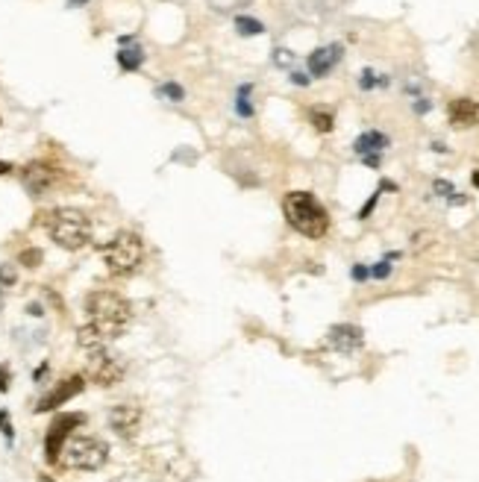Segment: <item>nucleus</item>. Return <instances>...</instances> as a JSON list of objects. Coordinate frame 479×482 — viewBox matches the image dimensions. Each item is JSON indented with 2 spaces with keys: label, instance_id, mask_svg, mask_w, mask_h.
<instances>
[{
  "label": "nucleus",
  "instance_id": "1",
  "mask_svg": "<svg viewBox=\"0 0 479 482\" xmlns=\"http://www.w3.org/2000/svg\"><path fill=\"white\" fill-rule=\"evenodd\" d=\"M86 315H89V324L79 326L77 341L86 350H97V347H106V341L118 338L129 326L133 306L115 291H91L86 297Z\"/></svg>",
  "mask_w": 479,
  "mask_h": 482
},
{
  "label": "nucleus",
  "instance_id": "20",
  "mask_svg": "<svg viewBox=\"0 0 479 482\" xmlns=\"http://www.w3.org/2000/svg\"><path fill=\"white\" fill-rule=\"evenodd\" d=\"M18 262L27 265V268H36V265L41 262V250H39V247H27V250H21Z\"/></svg>",
  "mask_w": 479,
  "mask_h": 482
},
{
  "label": "nucleus",
  "instance_id": "7",
  "mask_svg": "<svg viewBox=\"0 0 479 482\" xmlns=\"http://www.w3.org/2000/svg\"><path fill=\"white\" fill-rule=\"evenodd\" d=\"M89 379L97 382V386H115L124 376V362L109 353L106 347H97V350H89V368H86Z\"/></svg>",
  "mask_w": 479,
  "mask_h": 482
},
{
  "label": "nucleus",
  "instance_id": "21",
  "mask_svg": "<svg viewBox=\"0 0 479 482\" xmlns=\"http://www.w3.org/2000/svg\"><path fill=\"white\" fill-rule=\"evenodd\" d=\"M394 259V256H391ZM391 259H385V262H376L373 268H371V277H376V279H385L388 274H391Z\"/></svg>",
  "mask_w": 479,
  "mask_h": 482
},
{
  "label": "nucleus",
  "instance_id": "9",
  "mask_svg": "<svg viewBox=\"0 0 479 482\" xmlns=\"http://www.w3.org/2000/svg\"><path fill=\"white\" fill-rule=\"evenodd\" d=\"M82 388H86V379H82V376H68V379H62V382H56V388H53L51 394L41 397L39 406H36V412H53V409H59L62 403L74 400V397H77Z\"/></svg>",
  "mask_w": 479,
  "mask_h": 482
},
{
  "label": "nucleus",
  "instance_id": "14",
  "mask_svg": "<svg viewBox=\"0 0 479 482\" xmlns=\"http://www.w3.org/2000/svg\"><path fill=\"white\" fill-rule=\"evenodd\" d=\"M388 147V136L385 132H376V129H368V132H362V136L356 139L353 144V151L365 159V156H379V151H385Z\"/></svg>",
  "mask_w": 479,
  "mask_h": 482
},
{
  "label": "nucleus",
  "instance_id": "6",
  "mask_svg": "<svg viewBox=\"0 0 479 482\" xmlns=\"http://www.w3.org/2000/svg\"><path fill=\"white\" fill-rule=\"evenodd\" d=\"M86 424V414H79V412H65V414H56L53 424L47 426V436H44V459L56 464L59 456H62V447L68 444L71 438V432L77 426Z\"/></svg>",
  "mask_w": 479,
  "mask_h": 482
},
{
  "label": "nucleus",
  "instance_id": "24",
  "mask_svg": "<svg viewBox=\"0 0 479 482\" xmlns=\"http://www.w3.org/2000/svg\"><path fill=\"white\" fill-rule=\"evenodd\" d=\"M9 379H12V371H9V364H0V391H9Z\"/></svg>",
  "mask_w": 479,
  "mask_h": 482
},
{
  "label": "nucleus",
  "instance_id": "23",
  "mask_svg": "<svg viewBox=\"0 0 479 482\" xmlns=\"http://www.w3.org/2000/svg\"><path fill=\"white\" fill-rule=\"evenodd\" d=\"M15 279H18L15 268H12V265H4V268H0V282H4V286H12Z\"/></svg>",
  "mask_w": 479,
  "mask_h": 482
},
{
  "label": "nucleus",
  "instance_id": "17",
  "mask_svg": "<svg viewBox=\"0 0 479 482\" xmlns=\"http://www.w3.org/2000/svg\"><path fill=\"white\" fill-rule=\"evenodd\" d=\"M236 30L241 32V36H262V32H265V24L256 21V18H247V15H238Z\"/></svg>",
  "mask_w": 479,
  "mask_h": 482
},
{
  "label": "nucleus",
  "instance_id": "22",
  "mask_svg": "<svg viewBox=\"0 0 479 482\" xmlns=\"http://www.w3.org/2000/svg\"><path fill=\"white\" fill-rule=\"evenodd\" d=\"M0 432H4V436H6V441H12V436H15V432H12L9 412H0Z\"/></svg>",
  "mask_w": 479,
  "mask_h": 482
},
{
  "label": "nucleus",
  "instance_id": "32",
  "mask_svg": "<svg viewBox=\"0 0 479 482\" xmlns=\"http://www.w3.org/2000/svg\"><path fill=\"white\" fill-rule=\"evenodd\" d=\"M39 482H53V479H51V476H47V474H41V476H39Z\"/></svg>",
  "mask_w": 479,
  "mask_h": 482
},
{
  "label": "nucleus",
  "instance_id": "16",
  "mask_svg": "<svg viewBox=\"0 0 479 482\" xmlns=\"http://www.w3.org/2000/svg\"><path fill=\"white\" fill-rule=\"evenodd\" d=\"M141 62H144L141 47H133V51H129V47H124V51L118 53V65H121L124 71H139V68H141Z\"/></svg>",
  "mask_w": 479,
  "mask_h": 482
},
{
  "label": "nucleus",
  "instance_id": "15",
  "mask_svg": "<svg viewBox=\"0 0 479 482\" xmlns=\"http://www.w3.org/2000/svg\"><path fill=\"white\" fill-rule=\"evenodd\" d=\"M309 121H312V127H315L318 132H329L333 129V112L329 109H324V106H312L309 109Z\"/></svg>",
  "mask_w": 479,
  "mask_h": 482
},
{
  "label": "nucleus",
  "instance_id": "28",
  "mask_svg": "<svg viewBox=\"0 0 479 482\" xmlns=\"http://www.w3.org/2000/svg\"><path fill=\"white\" fill-rule=\"evenodd\" d=\"M291 82H297V86H309V77H306V74H297V71H294V74H291Z\"/></svg>",
  "mask_w": 479,
  "mask_h": 482
},
{
  "label": "nucleus",
  "instance_id": "29",
  "mask_svg": "<svg viewBox=\"0 0 479 482\" xmlns=\"http://www.w3.org/2000/svg\"><path fill=\"white\" fill-rule=\"evenodd\" d=\"M276 53H279V56H276V62H279V65H288V62H291L288 51H276Z\"/></svg>",
  "mask_w": 479,
  "mask_h": 482
},
{
  "label": "nucleus",
  "instance_id": "3",
  "mask_svg": "<svg viewBox=\"0 0 479 482\" xmlns=\"http://www.w3.org/2000/svg\"><path fill=\"white\" fill-rule=\"evenodd\" d=\"M51 239L65 250H79L91 241V221L79 209H53L44 221Z\"/></svg>",
  "mask_w": 479,
  "mask_h": 482
},
{
  "label": "nucleus",
  "instance_id": "5",
  "mask_svg": "<svg viewBox=\"0 0 479 482\" xmlns=\"http://www.w3.org/2000/svg\"><path fill=\"white\" fill-rule=\"evenodd\" d=\"M109 459V447L106 441L94 438V436H77L68 438V444L62 447L59 462L71 471H101Z\"/></svg>",
  "mask_w": 479,
  "mask_h": 482
},
{
  "label": "nucleus",
  "instance_id": "25",
  "mask_svg": "<svg viewBox=\"0 0 479 482\" xmlns=\"http://www.w3.org/2000/svg\"><path fill=\"white\" fill-rule=\"evenodd\" d=\"M435 191H441V197H453V194H456V189L450 186V182H444V179L435 182ZM453 201H456V197H453ZM456 203H459V201H456Z\"/></svg>",
  "mask_w": 479,
  "mask_h": 482
},
{
  "label": "nucleus",
  "instance_id": "10",
  "mask_svg": "<svg viewBox=\"0 0 479 482\" xmlns=\"http://www.w3.org/2000/svg\"><path fill=\"white\" fill-rule=\"evenodd\" d=\"M109 424L121 438H133L141 424V409L136 403H118L109 412Z\"/></svg>",
  "mask_w": 479,
  "mask_h": 482
},
{
  "label": "nucleus",
  "instance_id": "31",
  "mask_svg": "<svg viewBox=\"0 0 479 482\" xmlns=\"http://www.w3.org/2000/svg\"><path fill=\"white\" fill-rule=\"evenodd\" d=\"M471 179H473V186L479 189V171H473V177H471Z\"/></svg>",
  "mask_w": 479,
  "mask_h": 482
},
{
  "label": "nucleus",
  "instance_id": "4",
  "mask_svg": "<svg viewBox=\"0 0 479 482\" xmlns=\"http://www.w3.org/2000/svg\"><path fill=\"white\" fill-rule=\"evenodd\" d=\"M141 259H144V244L136 232L124 229L103 247V262L112 277H129L133 271H139Z\"/></svg>",
  "mask_w": 479,
  "mask_h": 482
},
{
  "label": "nucleus",
  "instance_id": "12",
  "mask_svg": "<svg viewBox=\"0 0 479 482\" xmlns=\"http://www.w3.org/2000/svg\"><path fill=\"white\" fill-rule=\"evenodd\" d=\"M341 53H344L341 44H326V47H318V51H312V53H309V74H312V77H326V74L341 62Z\"/></svg>",
  "mask_w": 479,
  "mask_h": 482
},
{
  "label": "nucleus",
  "instance_id": "2",
  "mask_svg": "<svg viewBox=\"0 0 479 482\" xmlns=\"http://www.w3.org/2000/svg\"><path fill=\"white\" fill-rule=\"evenodd\" d=\"M286 221L306 239H324L329 229V215L321 206V201L309 191H288L283 201Z\"/></svg>",
  "mask_w": 479,
  "mask_h": 482
},
{
  "label": "nucleus",
  "instance_id": "27",
  "mask_svg": "<svg viewBox=\"0 0 479 482\" xmlns=\"http://www.w3.org/2000/svg\"><path fill=\"white\" fill-rule=\"evenodd\" d=\"M373 86H376L373 74H371V71H365V74H362V89H373Z\"/></svg>",
  "mask_w": 479,
  "mask_h": 482
},
{
  "label": "nucleus",
  "instance_id": "13",
  "mask_svg": "<svg viewBox=\"0 0 479 482\" xmlns=\"http://www.w3.org/2000/svg\"><path fill=\"white\" fill-rule=\"evenodd\" d=\"M447 115H450V124H453L456 129H465V127H471V124L476 121L479 106H476L473 101H468V97H459V101L450 103Z\"/></svg>",
  "mask_w": 479,
  "mask_h": 482
},
{
  "label": "nucleus",
  "instance_id": "30",
  "mask_svg": "<svg viewBox=\"0 0 479 482\" xmlns=\"http://www.w3.org/2000/svg\"><path fill=\"white\" fill-rule=\"evenodd\" d=\"M9 171H12V165L9 162H0V177H6Z\"/></svg>",
  "mask_w": 479,
  "mask_h": 482
},
{
  "label": "nucleus",
  "instance_id": "19",
  "mask_svg": "<svg viewBox=\"0 0 479 482\" xmlns=\"http://www.w3.org/2000/svg\"><path fill=\"white\" fill-rule=\"evenodd\" d=\"M156 91L165 97V101H171V103H179V101H183V97H186V91L179 89L177 82H162V86H159Z\"/></svg>",
  "mask_w": 479,
  "mask_h": 482
},
{
  "label": "nucleus",
  "instance_id": "18",
  "mask_svg": "<svg viewBox=\"0 0 479 482\" xmlns=\"http://www.w3.org/2000/svg\"><path fill=\"white\" fill-rule=\"evenodd\" d=\"M250 94H253V86H241V89H238L236 109H238V115H241V118H250V115H253V103L247 101V97H250Z\"/></svg>",
  "mask_w": 479,
  "mask_h": 482
},
{
  "label": "nucleus",
  "instance_id": "11",
  "mask_svg": "<svg viewBox=\"0 0 479 482\" xmlns=\"http://www.w3.org/2000/svg\"><path fill=\"white\" fill-rule=\"evenodd\" d=\"M326 341H329V347H336L338 353H353L365 344V332L356 324H336L326 332Z\"/></svg>",
  "mask_w": 479,
  "mask_h": 482
},
{
  "label": "nucleus",
  "instance_id": "33",
  "mask_svg": "<svg viewBox=\"0 0 479 482\" xmlns=\"http://www.w3.org/2000/svg\"><path fill=\"white\" fill-rule=\"evenodd\" d=\"M79 4H86V0H71V6H79Z\"/></svg>",
  "mask_w": 479,
  "mask_h": 482
},
{
  "label": "nucleus",
  "instance_id": "8",
  "mask_svg": "<svg viewBox=\"0 0 479 482\" xmlns=\"http://www.w3.org/2000/svg\"><path fill=\"white\" fill-rule=\"evenodd\" d=\"M21 179H24V189H27L30 194L41 197V194L53 191V189L59 186V179H62V171L51 168V165H44V162H32V165H27V168H24Z\"/></svg>",
  "mask_w": 479,
  "mask_h": 482
},
{
  "label": "nucleus",
  "instance_id": "26",
  "mask_svg": "<svg viewBox=\"0 0 479 482\" xmlns=\"http://www.w3.org/2000/svg\"><path fill=\"white\" fill-rule=\"evenodd\" d=\"M371 277V268H365V265H356V268H353V279H368Z\"/></svg>",
  "mask_w": 479,
  "mask_h": 482
}]
</instances>
